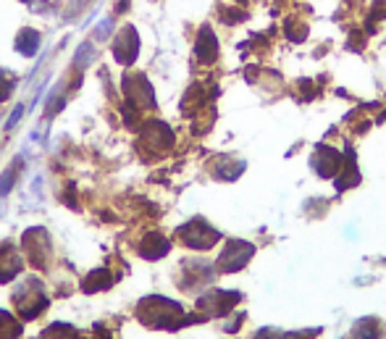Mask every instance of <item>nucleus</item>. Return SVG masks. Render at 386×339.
<instances>
[{
	"label": "nucleus",
	"instance_id": "obj_1",
	"mask_svg": "<svg viewBox=\"0 0 386 339\" xmlns=\"http://www.w3.org/2000/svg\"><path fill=\"white\" fill-rule=\"evenodd\" d=\"M182 237L187 245H194V247H210L213 242H218V231H213L210 226H205L203 221H192L190 226L182 229Z\"/></svg>",
	"mask_w": 386,
	"mask_h": 339
},
{
	"label": "nucleus",
	"instance_id": "obj_2",
	"mask_svg": "<svg viewBox=\"0 0 386 339\" xmlns=\"http://www.w3.org/2000/svg\"><path fill=\"white\" fill-rule=\"evenodd\" d=\"M113 50H116V58L121 64L134 61V55H137V34H134L131 27H127V29L121 32V37H118L116 45H113Z\"/></svg>",
	"mask_w": 386,
	"mask_h": 339
},
{
	"label": "nucleus",
	"instance_id": "obj_3",
	"mask_svg": "<svg viewBox=\"0 0 386 339\" xmlns=\"http://www.w3.org/2000/svg\"><path fill=\"white\" fill-rule=\"evenodd\" d=\"M37 45H40V34L32 32V29H24V32L19 34L16 48H19V53H24V55H34L37 53Z\"/></svg>",
	"mask_w": 386,
	"mask_h": 339
}]
</instances>
